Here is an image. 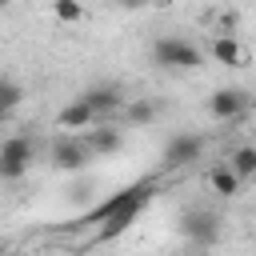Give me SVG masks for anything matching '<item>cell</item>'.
<instances>
[{
    "mask_svg": "<svg viewBox=\"0 0 256 256\" xmlns=\"http://www.w3.org/2000/svg\"><path fill=\"white\" fill-rule=\"evenodd\" d=\"M244 108H248V92H240V88H216V92L208 96L212 120H236Z\"/></svg>",
    "mask_w": 256,
    "mask_h": 256,
    "instance_id": "4",
    "label": "cell"
},
{
    "mask_svg": "<svg viewBox=\"0 0 256 256\" xmlns=\"http://www.w3.org/2000/svg\"><path fill=\"white\" fill-rule=\"evenodd\" d=\"M224 164H228V168H232V172H236L240 180L256 176V144H240V148H236V152H232V156H228Z\"/></svg>",
    "mask_w": 256,
    "mask_h": 256,
    "instance_id": "13",
    "label": "cell"
},
{
    "mask_svg": "<svg viewBox=\"0 0 256 256\" xmlns=\"http://www.w3.org/2000/svg\"><path fill=\"white\" fill-rule=\"evenodd\" d=\"M120 4H124V8H140L144 0H120Z\"/></svg>",
    "mask_w": 256,
    "mask_h": 256,
    "instance_id": "17",
    "label": "cell"
},
{
    "mask_svg": "<svg viewBox=\"0 0 256 256\" xmlns=\"http://www.w3.org/2000/svg\"><path fill=\"white\" fill-rule=\"evenodd\" d=\"M208 52H212V60L224 64V68H244V64H248V48H244L236 36H216Z\"/></svg>",
    "mask_w": 256,
    "mask_h": 256,
    "instance_id": "7",
    "label": "cell"
},
{
    "mask_svg": "<svg viewBox=\"0 0 256 256\" xmlns=\"http://www.w3.org/2000/svg\"><path fill=\"white\" fill-rule=\"evenodd\" d=\"M152 4H160V8H168V4H172V0H152Z\"/></svg>",
    "mask_w": 256,
    "mask_h": 256,
    "instance_id": "18",
    "label": "cell"
},
{
    "mask_svg": "<svg viewBox=\"0 0 256 256\" xmlns=\"http://www.w3.org/2000/svg\"><path fill=\"white\" fill-rule=\"evenodd\" d=\"M200 152H204V140H200V136H192V132L172 136L168 148H164V168H184V164L200 160Z\"/></svg>",
    "mask_w": 256,
    "mask_h": 256,
    "instance_id": "5",
    "label": "cell"
},
{
    "mask_svg": "<svg viewBox=\"0 0 256 256\" xmlns=\"http://www.w3.org/2000/svg\"><path fill=\"white\" fill-rule=\"evenodd\" d=\"M88 152L92 156H112V152H120V144H124V136H120V128H108V124H96L92 132H88Z\"/></svg>",
    "mask_w": 256,
    "mask_h": 256,
    "instance_id": "10",
    "label": "cell"
},
{
    "mask_svg": "<svg viewBox=\"0 0 256 256\" xmlns=\"http://www.w3.org/2000/svg\"><path fill=\"white\" fill-rule=\"evenodd\" d=\"M32 168V140L28 136H8L0 144V180H20Z\"/></svg>",
    "mask_w": 256,
    "mask_h": 256,
    "instance_id": "3",
    "label": "cell"
},
{
    "mask_svg": "<svg viewBox=\"0 0 256 256\" xmlns=\"http://www.w3.org/2000/svg\"><path fill=\"white\" fill-rule=\"evenodd\" d=\"M124 116L132 128H148L156 120V104L152 100H124Z\"/></svg>",
    "mask_w": 256,
    "mask_h": 256,
    "instance_id": "14",
    "label": "cell"
},
{
    "mask_svg": "<svg viewBox=\"0 0 256 256\" xmlns=\"http://www.w3.org/2000/svg\"><path fill=\"white\" fill-rule=\"evenodd\" d=\"M184 236L196 240V244H212V240L220 236V224H216L212 212H188V216H184Z\"/></svg>",
    "mask_w": 256,
    "mask_h": 256,
    "instance_id": "9",
    "label": "cell"
},
{
    "mask_svg": "<svg viewBox=\"0 0 256 256\" xmlns=\"http://www.w3.org/2000/svg\"><path fill=\"white\" fill-rule=\"evenodd\" d=\"M52 16L60 24H80L84 20V4L80 0H52Z\"/></svg>",
    "mask_w": 256,
    "mask_h": 256,
    "instance_id": "15",
    "label": "cell"
},
{
    "mask_svg": "<svg viewBox=\"0 0 256 256\" xmlns=\"http://www.w3.org/2000/svg\"><path fill=\"white\" fill-rule=\"evenodd\" d=\"M56 124H60V128H92V124H96V112H92V108L76 96L72 104H64V108H60Z\"/></svg>",
    "mask_w": 256,
    "mask_h": 256,
    "instance_id": "11",
    "label": "cell"
},
{
    "mask_svg": "<svg viewBox=\"0 0 256 256\" xmlns=\"http://www.w3.org/2000/svg\"><path fill=\"white\" fill-rule=\"evenodd\" d=\"M152 60L160 68H200L204 64V52L196 44L180 40V36H164V40L152 44Z\"/></svg>",
    "mask_w": 256,
    "mask_h": 256,
    "instance_id": "2",
    "label": "cell"
},
{
    "mask_svg": "<svg viewBox=\"0 0 256 256\" xmlns=\"http://www.w3.org/2000/svg\"><path fill=\"white\" fill-rule=\"evenodd\" d=\"M20 100H24V88H20V84H12V80H0V116H4V112H12Z\"/></svg>",
    "mask_w": 256,
    "mask_h": 256,
    "instance_id": "16",
    "label": "cell"
},
{
    "mask_svg": "<svg viewBox=\"0 0 256 256\" xmlns=\"http://www.w3.org/2000/svg\"><path fill=\"white\" fill-rule=\"evenodd\" d=\"M80 100H84V104L96 112V120H100L104 112H116V108H124V92H120L116 84H100V88H88Z\"/></svg>",
    "mask_w": 256,
    "mask_h": 256,
    "instance_id": "8",
    "label": "cell"
},
{
    "mask_svg": "<svg viewBox=\"0 0 256 256\" xmlns=\"http://www.w3.org/2000/svg\"><path fill=\"white\" fill-rule=\"evenodd\" d=\"M208 184H212V192H220V196H240V176L228 168V164H216L212 172H208Z\"/></svg>",
    "mask_w": 256,
    "mask_h": 256,
    "instance_id": "12",
    "label": "cell"
},
{
    "mask_svg": "<svg viewBox=\"0 0 256 256\" xmlns=\"http://www.w3.org/2000/svg\"><path fill=\"white\" fill-rule=\"evenodd\" d=\"M152 200V184L148 180H140V184H128L124 192H116V196H108L100 208H92L88 216H84V224H100L96 228V240H112V236H120L136 216H140V208Z\"/></svg>",
    "mask_w": 256,
    "mask_h": 256,
    "instance_id": "1",
    "label": "cell"
},
{
    "mask_svg": "<svg viewBox=\"0 0 256 256\" xmlns=\"http://www.w3.org/2000/svg\"><path fill=\"white\" fill-rule=\"evenodd\" d=\"M8 4H12V0H0V8H8Z\"/></svg>",
    "mask_w": 256,
    "mask_h": 256,
    "instance_id": "19",
    "label": "cell"
},
{
    "mask_svg": "<svg viewBox=\"0 0 256 256\" xmlns=\"http://www.w3.org/2000/svg\"><path fill=\"white\" fill-rule=\"evenodd\" d=\"M88 160H92V152H88V144H80V140H60V144L52 148V164H56L60 172H80Z\"/></svg>",
    "mask_w": 256,
    "mask_h": 256,
    "instance_id": "6",
    "label": "cell"
}]
</instances>
